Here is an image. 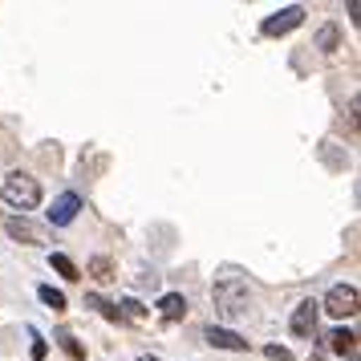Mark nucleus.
<instances>
[{
  "mask_svg": "<svg viewBox=\"0 0 361 361\" xmlns=\"http://www.w3.org/2000/svg\"><path fill=\"white\" fill-rule=\"evenodd\" d=\"M312 49H321V53H337V49H341V25H337V20L321 25L317 37H312Z\"/></svg>",
  "mask_w": 361,
  "mask_h": 361,
  "instance_id": "obj_9",
  "label": "nucleus"
},
{
  "mask_svg": "<svg viewBox=\"0 0 361 361\" xmlns=\"http://www.w3.org/2000/svg\"><path fill=\"white\" fill-rule=\"evenodd\" d=\"M78 212H82V195H78V191H61V195L49 203V212L45 215H49L53 228H69V224L78 219Z\"/></svg>",
  "mask_w": 361,
  "mask_h": 361,
  "instance_id": "obj_5",
  "label": "nucleus"
},
{
  "mask_svg": "<svg viewBox=\"0 0 361 361\" xmlns=\"http://www.w3.org/2000/svg\"><path fill=\"white\" fill-rule=\"evenodd\" d=\"M212 300L215 309L224 312V317H244L252 309V293H247V280L240 276H219L212 288Z\"/></svg>",
  "mask_w": 361,
  "mask_h": 361,
  "instance_id": "obj_2",
  "label": "nucleus"
},
{
  "mask_svg": "<svg viewBox=\"0 0 361 361\" xmlns=\"http://www.w3.org/2000/svg\"><path fill=\"white\" fill-rule=\"evenodd\" d=\"M4 231H8L17 244H41V228H37L29 215H13V219H4Z\"/></svg>",
  "mask_w": 361,
  "mask_h": 361,
  "instance_id": "obj_8",
  "label": "nucleus"
},
{
  "mask_svg": "<svg viewBox=\"0 0 361 361\" xmlns=\"http://www.w3.org/2000/svg\"><path fill=\"white\" fill-rule=\"evenodd\" d=\"M138 361H159V357H150V353H142V357H138Z\"/></svg>",
  "mask_w": 361,
  "mask_h": 361,
  "instance_id": "obj_20",
  "label": "nucleus"
},
{
  "mask_svg": "<svg viewBox=\"0 0 361 361\" xmlns=\"http://www.w3.org/2000/svg\"><path fill=\"white\" fill-rule=\"evenodd\" d=\"M321 312L337 317V321L357 317V288H353V284H333L325 293V300H321Z\"/></svg>",
  "mask_w": 361,
  "mask_h": 361,
  "instance_id": "obj_3",
  "label": "nucleus"
},
{
  "mask_svg": "<svg viewBox=\"0 0 361 361\" xmlns=\"http://www.w3.org/2000/svg\"><path fill=\"white\" fill-rule=\"evenodd\" d=\"M85 309H98L106 321H122V317H118V305H110V300H106V296H98V293L85 296Z\"/></svg>",
  "mask_w": 361,
  "mask_h": 361,
  "instance_id": "obj_16",
  "label": "nucleus"
},
{
  "mask_svg": "<svg viewBox=\"0 0 361 361\" xmlns=\"http://www.w3.org/2000/svg\"><path fill=\"white\" fill-rule=\"evenodd\" d=\"M317 321H321V305L317 300H300L293 309V321H288V329H293V337H312L317 333Z\"/></svg>",
  "mask_w": 361,
  "mask_h": 361,
  "instance_id": "obj_6",
  "label": "nucleus"
},
{
  "mask_svg": "<svg viewBox=\"0 0 361 361\" xmlns=\"http://www.w3.org/2000/svg\"><path fill=\"white\" fill-rule=\"evenodd\" d=\"M300 25H305V8H300V4H288V8H276L272 17H264L260 33L264 37H284V33H293V29H300Z\"/></svg>",
  "mask_w": 361,
  "mask_h": 361,
  "instance_id": "obj_4",
  "label": "nucleus"
},
{
  "mask_svg": "<svg viewBox=\"0 0 361 361\" xmlns=\"http://www.w3.org/2000/svg\"><path fill=\"white\" fill-rule=\"evenodd\" d=\"M37 296H41V305H49L53 312H66V293H61V288L41 284V288H37Z\"/></svg>",
  "mask_w": 361,
  "mask_h": 361,
  "instance_id": "obj_15",
  "label": "nucleus"
},
{
  "mask_svg": "<svg viewBox=\"0 0 361 361\" xmlns=\"http://www.w3.org/2000/svg\"><path fill=\"white\" fill-rule=\"evenodd\" d=\"M49 264H53V272H57V276H66V280H82V268H78V264L69 260L66 252H53Z\"/></svg>",
  "mask_w": 361,
  "mask_h": 361,
  "instance_id": "obj_13",
  "label": "nucleus"
},
{
  "mask_svg": "<svg viewBox=\"0 0 361 361\" xmlns=\"http://www.w3.org/2000/svg\"><path fill=\"white\" fill-rule=\"evenodd\" d=\"M57 345L66 349V357H69V361H85V345L78 341V337H73L69 329H61V333H57Z\"/></svg>",
  "mask_w": 361,
  "mask_h": 361,
  "instance_id": "obj_14",
  "label": "nucleus"
},
{
  "mask_svg": "<svg viewBox=\"0 0 361 361\" xmlns=\"http://www.w3.org/2000/svg\"><path fill=\"white\" fill-rule=\"evenodd\" d=\"M118 317H122V321H142V317H147V305L134 300V296H126V300L118 305Z\"/></svg>",
  "mask_w": 361,
  "mask_h": 361,
  "instance_id": "obj_17",
  "label": "nucleus"
},
{
  "mask_svg": "<svg viewBox=\"0 0 361 361\" xmlns=\"http://www.w3.org/2000/svg\"><path fill=\"white\" fill-rule=\"evenodd\" d=\"M203 341L212 349H231V353H247V341L235 333V329H219V325H207L203 329Z\"/></svg>",
  "mask_w": 361,
  "mask_h": 361,
  "instance_id": "obj_7",
  "label": "nucleus"
},
{
  "mask_svg": "<svg viewBox=\"0 0 361 361\" xmlns=\"http://www.w3.org/2000/svg\"><path fill=\"white\" fill-rule=\"evenodd\" d=\"M329 349L333 353H357V333L353 329H333L329 333Z\"/></svg>",
  "mask_w": 361,
  "mask_h": 361,
  "instance_id": "obj_12",
  "label": "nucleus"
},
{
  "mask_svg": "<svg viewBox=\"0 0 361 361\" xmlns=\"http://www.w3.org/2000/svg\"><path fill=\"white\" fill-rule=\"evenodd\" d=\"M264 357H272V361H293V349H288V345H268V349H264Z\"/></svg>",
  "mask_w": 361,
  "mask_h": 361,
  "instance_id": "obj_19",
  "label": "nucleus"
},
{
  "mask_svg": "<svg viewBox=\"0 0 361 361\" xmlns=\"http://www.w3.org/2000/svg\"><path fill=\"white\" fill-rule=\"evenodd\" d=\"M159 312H163V321H171V325L183 321V317H187V296L183 293H166L163 300H159Z\"/></svg>",
  "mask_w": 361,
  "mask_h": 361,
  "instance_id": "obj_10",
  "label": "nucleus"
},
{
  "mask_svg": "<svg viewBox=\"0 0 361 361\" xmlns=\"http://www.w3.org/2000/svg\"><path fill=\"white\" fill-rule=\"evenodd\" d=\"M0 199H4L8 207H17L20 215L37 212V207H41V183H37L33 175H25V171H13V175L0 179Z\"/></svg>",
  "mask_w": 361,
  "mask_h": 361,
  "instance_id": "obj_1",
  "label": "nucleus"
},
{
  "mask_svg": "<svg viewBox=\"0 0 361 361\" xmlns=\"http://www.w3.org/2000/svg\"><path fill=\"white\" fill-rule=\"evenodd\" d=\"M85 272H90L94 280H102V284L118 280V268H114V260H110V256H90V260H85Z\"/></svg>",
  "mask_w": 361,
  "mask_h": 361,
  "instance_id": "obj_11",
  "label": "nucleus"
},
{
  "mask_svg": "<svg viewBox=\"0 0 361 361\" xmlns=\"http://www.w3.org/2000/svg\"><path fill=\"white\" fill-rule=\"evenodd\" d=\"M29 337H33V361H45V357H49V345H45V337H41L37 329H29Z\"/></svg>",
  "mask_w": 361,
  "mask_h": 361,
  "instance_id": "obj_18",
  "label": "nucleus"
}]
</instances>
